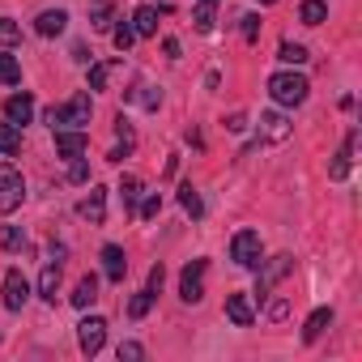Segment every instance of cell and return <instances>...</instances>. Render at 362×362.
Listing matches in <instances>:
<instances>
[{"label":"cell","mask_w":362,"mask_h":362,"mask_svg":"<svg viewBox=\"0 0 362 362\" xmlns=\"http://www.w3.org/2000/svg\"><path fill=\"white\" fill-rule=\"evenodd\" d=\"M56 290H60V264L52 260V264L43 269V277H39V294H43L47 303H56Z\"/></svg>","instance_id":"cell-21"},{"label":"cell","mask_w":362,"mask_h":362,"mask_svg":"<svg viewBox=\"0 0 362 362\" xmlns=\"http://www.w3.org/2000/svg\"><path fill=\"white\" fill-rule=\"evenodd\" d=\"M260 136H264V141H286V136H290V119H286L281 111H264V115H260Z\"/></svg>","instance_id":"cell-12"},{"label":"cell","mask_w":362,"mask_h":362,"mask_svg":"<svg viewBox=\"0 0 362 362\" xmlns=\"http://www.w3.org/2000/svg\"><path fill=\"white\" fill-rule=\"evenodd\" d=\"M277 60H286V64H303V60H307V47H303V43H281V47H277Z\"/></svg>","instance_id":"cell-30"},{"label":"cell","mask_w":362,"mask_h":362,"mask_svg":"<svg viewBox=\"0 0 362 362\" xmlns=\"http://www.w3.org/2000/svg\"><path fill=\"white\" fill-rule=\"evenodd\" d=\"M18 149H22V128L5 119L0 124V153H18Z\"/></svg>","instance_id":"cell-22"},{"label":"cell","mask_w":362,"mask_h":362,"mask_svg":"<svg viewBox=\"0 0 362 362\" xmlns=\"http://www.w3.org/2000/svg\"><path fill=\"white\" fill-rule=\"evenodd\" d=\"M90 26H94V30H107V26H111V5H94V9H90Z\"/></svg>","instance_id":"cell-32"},{"label":"cell","mask_w":362,"mask_h":362,"mask_svg":"<svg viewBox=\"0 0 362 362\" xmlns=\"http://www.w3.org/2000/svg\"><path fill=\"white\" fill-rule=\"evenodd\" d=\"M226 128H230V132H243V128H247V115H230Z\"/></svg>","instance_id":"cell-40"},{"label":"cell","mask_w":362,"mask_h":362,"mask_svg":"<svg viewBox=\"0 0 362 362\" xmlns=\"http://www.w3.org/2000/svg\"><path fill=\"white\" fill-rule=\"evenodd\" d=\"M192 22H197V30H201V35H209V30H214V22H218V0H197Z\"/></svg>","instance_id":"cell-18"},{"label":"cell","mask_w":362,"mask_h":362,"mask_svg":"<svg viewBox=\"0 0 362 362\" xmlns=\"http://www.w3.org/2000/svg\"><path fill=\"white\" fill-rule=\"evenodd\" d=\"M124 358H128V362H136V358H145V349H141L136 341H124V345H119V362H124Z\"/></svg>","instance_id":"cell-36"},{"label":"cell","mask_w":362,"mask_h":362,"mask_svg":"<svg viewBox=\"0 0 362 362\" xmlns=\"http://www.w3.org/2000/svg\"><path fill=\"white\" fill-rule=\"evenodd\" d=\"M22 201H26V184H22V175H18L9 162H0V214H13Z\"/></svg>","instance_id":"cell-3"},{"label":"cell","mask_w":362,"mask_h":362,"mask_svg":"<svg viewBox=\"0 0 362 362\" xmlns=\"http://www.w3.org/2000/svg\"><path fill=\"white\" fill-rule=\"evenodd\" d=\"M298 22H303V26H320V22H328V5H324V0H303Z\"/></svg>","instance_id":"cell-19"},{"label":"cell","mask_w":362,"mask_h":362,"mask_svg":"<svg viewBox=\"0 0 362 362\" xmlns=\"http://www.w3.org/2000/svg\"><path fill=\"white\" fill-rule=\"evenodd\" d=\"M243 39H247V43H256V39H260V18H256V13H247V18H243Z\"/></svg>","instance_id":"cell-34"},{"label":"cell","mask_w":362,"mask_h":362,"mask_svg":"<svg viewBox=\"0 0 362 362\" xmlns=\"http://www.w3.org/2000/svg\"><path fill=\"white\" fill-rule=\"evenodd\" d=\"M0 247H5V252H22L26 247V235L18 226H0Z\"/></svg>","instance_id":"cell-26"},{"label":"cell","mask_w":362,"mask_h":362,"mask_svg":"<svg viewBox=\"0 0 362 362\" xmlns=\"http://www.w3.org/2000/svg\"><path fill=\"white\" fill-rule=\"evenodd\" d=\"M307 77L303 73H273L269 77V94H273V103H281V107H298V103H307Z\"/></svg>","instance_id":"cell-1"},{"label":"cell","mask_w":362,"mask_h":362,"mask_svg":"<svg viewBox=\"0 0 362 362\" xmlns=\"http://www.w3.org/2000/svg\"><path fill=\"white\" fill-rule=\"evenodd\" d=\"M18 39H22V30H18L9 18H0V43H5V47H13Z\"/></svg>","instance_id":"cell-33"},{"label":"cell","mask_w":362,"mask_h":362,"mask_svg":"<svg viewBox=\"0 0 362 362\" xmlns=\"http://www.w3.org/2000/svg\"><path fill=\"white\" fill-rule=\"evenodd\" d=\"M260 5H273V0H260Z\"/></svg>","instance_id":"cell-42"},{"label":"cell","mask_w":362,"mask_h":362,"mask_svg":"<svg viewBox=\"0 0 362 362\" xmlns=\"http://www.w3.org/2000/svg\"><path fill=\"white\" fill-rule=\"evenodd\" d=\"M86 145H90V141H86V132H81V128H60V132H56V153H60V158H69V162H73V158H81V153H86Z\"/></svg>","instance_id":"cell-9"},{"label":"cell","mask_w":362,"mask_h":362,"mask_svg":"<svg viewBox=\"0 0 362 362\" xmlns=\"http://www.w3.org/2000/svg\"><path fill=\"white\" fill-rule=\"evenodd\" d=\"M162 52H166L170 60H179V43H175V39H166V43H162Z\"/></svg>","instance_id":"cell-41"},{"label":"cell","mask_w":362,"mask_h":362,"mask_svg":"<svg viewBox=\"0 0 362 362\" xmlns=\"http://www.w3.org/2000/svg\"><path fill=\"white\" fill-rule=\"evenodd\" d=\"M111 69H115V60H103V64H94V69H90V90H107V77H111Z\"/></svg>","instance_id":"cell-31"},{"label":"cell","mask_w":362,"mask_h":362,"mask_svg":"<svg viewBox=\"0 0 362 362\" xmlns=\"http://www.w3.org/2000/svg\"><path fill=\"white\" fill-rule=\"evenodd\" d=\"M158 209H162V197H145L141 201V218H158Z\"/></svg>","instance_id":"cell-38"},{"label":"cell","mask_w":362,"mask_h":362,"mask_svg":"<svg viewBox=\"0 0 362 362\" xmlns=\"http://www.w3.org/2000/svg\"><path fill=\"white\" fill-rule=\"evenodd\" d=\"M354 141H358V132H349V136H345V145H341V153H337V162H332V179H345V175H349V158H354Z\"/></svg>","instance_id":"cell-23"},{"label":"cell","mask_w":362,"mask_h":362,"mask_svg":"<svg viewBox=\"0 0 362 362\" xmlns=\"http://www.w3.org/2000/svg\"><path fill=\"white\" fill-rule=\"evenodd\" d=\"M103 269H107V277H111V281H124V273H128V260H124V247H115V243H107V247H103Z\"/></svg>","instance_id":"cell-15"},{"label":"cell","mask_w":362,"mask_h":362,"mask_svg":"<svg viewBox=\"0 0 362 362\" xmlns=\"http://www.w3.org/2000/svg\"><path fill=\"white\" fill-rule=\"evenodd\" d=\"M77 341H81V354H98L103 349V341H107V320L103 315H86L81 324H77Z\"/></svg>","instance_id":"cell-6"},{"label":"cell","mask_w":362,"mask_h":362,"mask_svg":"<svg viewBox=\"0 0 362 362\" xmlns=\"http://www.w3.org/2000/svg\"><path fill=\"white\" fill-rule=\"evenodd\" d=\"M115 132H119V145L111 149V162H124V158L132 153V128H128V119H124V115L115 119Z\"/></svg>","instance_id":"cell-20"},{"label":"cell","mask_w":362,"mask_h":362,"mask_svg":"<svg viewBox=\"0 0 362 362\" xmlns=\"http://www.w3.org/2000/svg\"><path fill=\"white\" fill-rule=\"evenodd\" d=\"M205 260H192L184 273H179V298H184V303H201L205 298Z\"/></svg>","instance_id":"cell-5"},{"label":"cell","mask_w":362,"mask_h":362,"mask_svg":"<svg viewBox=\"0 0 362 362\" xmlns=\"http://www.w3.org/2000/svg\"><path fill=\"white\" fill-rule=\"evenodd\" d=\"M149 307H153V290L145 286L141 294H132V303H128V315H132V320H141V315H145Z\"/></svg>","instance_id":"cell-27"},{"label":"cell","mask_w":362,"mask_h":362,"mask_svg":"<svg viewBox=\"0 0 362 362\" xmlns=\"http://www.w3.org/2000/svg\"><path fill=\"white\" fill-rule=\"evenodd\" d=\"M119 192H124V205L132 209V205L141 201V179H136V175H124V179H119Z\"/></svg>","instance_id":"cell-29"},{"label":"cell","mask_w":362,"mask_h":362,"mask_svg":"<svg viewBox=\"0 0 362 362\" xmlns=\"http://www.w3.org/2000/svg\"><path fill=\"white\" fill-rule=\"evenodd\" d=\"M30 115H35V98H30V94H13V98L5 103V119H9V124L22 128V124H30Z\"/></svg>","instance_id":"cell-11"},{"label":"cell","mask_w":362,"mask_h":362,"mask_svg":"<svg viewBox=\"0 0 362 362\" xmlns=\"http://www.w3.org/2000/svg\"><path fill=\"white\" fill-rule=\"evenodd\" d=\"M162 277H166V273H162V264H153V269H149V290H153V294L162 290Z\"/></svg>","instance_id":"cell-39"},{"label":"cell","mask_w":362,"mask_h":362,"mask_svg":"<svg viewBox=\"0 0 362 362\" xmlns=\"http://www.w3.org/2000/svg\"><path fill=\"white\" fill-rule=\"evenodd\" d=\"M290 269H294V260H290V256H273V260H264V273L256 277V294L264 298V294H269L286 273H290Z\"/></svg>","instance_id":"cell-7"},{"label":"cell","mask_w":362,"mask_h":362,"mask_svg":"<svg viewBox=\"0 0 362 362\" xmlns=\"http://www.w3.org/2000/svg\"><path fill=\"white\" fill-rule=\"evenodd\" d=\"M81 218H86L90 226H103V222H107V192H103V188H90V197L81 201Z\"/></svg>","instance_id":"cell-10"},{"label":"cell","mask_w":362,"mask_h":362,"mask_svg":"<svg viewBox=\"0 0 362 362\" xmlns=\"http://www.w3.org/2000/svg\"><path fill=\"white\" fill-rule=\"evenodd\" d=\"M153 30H158V9H153V5H141V9L132 13V35L149 39Z\"/></svg>","instance_id":"cell-17"},{"label":"cell","mask_w":362,"mask_h":362,"mask_svg":"<svg viewBox=\"0 0 362 362\" xmlns=\"http://www.w3.org/2000/svg\"><path fill=\"white\" fill-rule=\"evenodd\" d=\"M26 298H30V281L22 277V269H9L5 273V307L9 311H22Z\"/></svg>","instance_id":"cell-8"},{"label":"cell","mask_w":362,"mask_h":362,"mask_svg":"<svg viewBox=\"0 0 362 362\" xmlns=\"http://www.w3.org/2000/svg\"><path fill=\"white\" fill-rule=\"evenodd\" d=\"M0 81H5V86H18L22 81V64L13 56H0Z\"/></svg>","instance_id":"cell-28"},{"label":"cell","mask_w":362,"mask_h":362,"mask_svg":"<svg viewBox=\"0 0 362 362\" xmlns=\"http://www.w3.org/2000/svg\"><path fill=\"white\" fill-rule=\"evenodd\" d=\"M226 315H230L239 328H252V320H256V311H252L247 294H226Z\"/></svg>","instance_id":"cell-13"},{"label":"cell","mask_w":362,"mask_h":362,"mask_svg":"<svg viewBox=\"0 0 362 362\" xmlns=\"http://www.w3.org/2000/svg\"><path fill=\"white\" fill-rule=\"evenodd\" d=\"M69 179H73V184H86V179H90V166H86L81 158H73V170H69Z\"/></svg>","instance_id":"cell-37"},{"label":"cell","mask_w":362,"mask_h":362,"mask_svg":"<svg viewBox=\"0 0 362 362\" xmlns=\"http://www.w3.org/2000/svg\"><path fill=\"white\" fill-rule=\"evenodd\" d=\"M47 124L60 132V128H86L90 124V94H73L64 107H52L47 111Z\"/></svg>","instance_id":"cell-2"},{"label":"cell","mask_w":362,"mask_h":362,"mask_svg":"<svg viewBox=\"0 0 362 362\" xmlns=\"http://www.w3.org/2000/svg\"><path fill=\"white\" fill-rule=\"evenodd\" d=\"M111 39H115V47H119V52H128L136 35H132V26H115V35H111Z\"/></svg>","instance_id":"cell-35"},{"label":"cell","mask_w":362,"mask_h":362,"mask_svg":"<svg viewBox=\"0 0 362 362\" xmlns=\"http://www.w3.org/2000/svg\"><path fill=\"white\" fill-rule=\"evenodd\" d=\"M94 298H98V277L90 273V277H81V281H77V290H73V303H77V307H90Z\"/></svg>","instance_id":"cell-24"},{"label":"cell","mask_w":362,"mask_h":362,"mask_svg":"<svg viewBox=\"0 0 362 362\" xmlns=\"http://www.w3.org/2000/svg\"><path fill=\"white\" fill-rule=\"evenodd\" d=\"M260 252H264V243H260L256 230H239V235L230 239V260L243 264V269H256V264H260Z\"/></svg>","instance_id":"cell-4"},{"label":"cell","mask_w":362,"mask_h":362,"mask_svg":"<svg viewBox=\"0 0 362 362\" xmlns=\"http://www.w3.org/2000/svg\"><path fill=\"white\" fill-rule=\"evenodd\" d=\"M332 324V307H315L311 315H307V324H303V341H320V332Z\"/></svg>","instance_id":"cell-16"},{"label":"cell","mask_w":362,"mask_h":362,"mask_svg":"<svg viewBox=\"0 0 362 362\" xmlns=\"http://www.w3.org/2000/svg\"><path fill=\"white\" fill-rule=\"evenodd\" d=\"M64 26H69V13H64V9H43V13H39V22H35V30H39L43 39L60 35Z\"/></svg>","instance_id":"cell-14"},{"label":"cell","mask_w":362,"mask_h":362,"mask_svg":"<svg viewBox=\"0 0 362 362\" xmlns=\"http://www.w3.org/2000/svg\"><path fill=\"white\" fill-rule=\"evenodd\" d=\"M179 205H184V214H192V218H201V214H205V205H201V192H197L192 184H184V188H179Z\"/></svg>","instance_id":"cell-25"}]
</instances>
